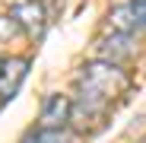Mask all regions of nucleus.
Returning <instances> with one entry per match:
<instances>
[{
  "label": "nucleus",
  "instance_id": "1",
  "mask_svg": "<svg viewBox=\"0 0 146 143\" xmlns=\"http://www.w3.org/2000/svg\"><path fill=\"white\" fill-rule=\"evenodd\" d=\"M76 86L83 95L80 105L86 108V114H102L111 105V99H117L130 89V76L114 61H89L80 67Z\"/></svg>",
  "mask_w": 146,
  "mask_h": 143
},
{
  "label": "nucleus",
  "instance_id": "2",
  "mask_svg": "<svg viewBox=\"0 0 146 143\" xmlns=\"http://www.w3.org/2000/svg\"><path fill=\"white\" fill-rule=\"evenodd\" d=\"M13 19H16V26L26 32L29 38H41L44 35V29H48V13H44V3L41 0H22V3H16L13 7V13H10Z\"/></svg>",
  "mask_w": 146,
  "mask_h": 143
},
{
  "label": "nucleus",
  "instance_id": "3",
  "mask_svg": "<svg viewBox=\"0 0 146 143\" xmlns=\"http://www.w3.org/2000/svg\"><path fill=\"white\" fill-rule=\"evenodd\" d=\"M26 76H29V57H7L0 64V102L16 99Z\"/></svg>",
  "mask_w": 146,
  "mask_h": 143
},
{
  "label": "nucleus",
  "instance_id": "4",
  "mask_svg": "<svg viewBox=\"0 0 146 143\" xmlns=\"http://www.w3.org/2000/svg\"><path fill=\"white\" fill-rule=\"evenodd\" d=\"M73 114V102L67 95H48L44 105H41V114H38V127H64Z\"/></svg>",
  "mask_w": 146,
  "mask_h": 143
},
{
  "label": "nucleus",
  "instance_id": "5",
  "mask_svg": "<svg viewBox=\"0 0 146 143\" xmlns=\"http://www.w3.org/2000/svg\"><path fill=\"white\" fill-rule=\"evenodd\" d=\"M133 51H137V48L130 45V35H127V32H114L111 38L102 41V54H105V61H114V64L133 57Z\"/></svg>",
  "mask_w": 146,
  "mask_h": 143
},
{
  "label": "nucleus",
  "instance_id": "6",
  "mask_svg": "<svg viewBox=\"0 0 146 143\" xmlns=\"http://www.w3.org/2000/svg\"><path fill=\"white\" fill-rule=\"evenodd\" d=\"M108 26L114 29V32H137V19H133V10H130V3H124V7H114L111 13H108Z\"/></svg>",
  "mask_w": 146,
  "mask_h": 143
},
{
  "label": "nucleus",
  "instance_id": "7",
  "mask_svg": "<svg viewBox=\"0 0 146 143\" xmlns=\"http://www.w3.org/2000/svg\"><path fill=\"white\" fill-rule=\"evenodd\" d=\"M22 143H70L64 127H38L35 134H29Z\"/></svg>",
  "mask_w": 146,
  "mask_h": 143
},
{
  "label": "nucleus",
  "instance_id": "8",
  "mask_svg": "<svg viewBox=\"0 0 146 143\" xmlns=\"http://www.w3.org/2000/svg\"><path fill=\"white\" fill-rule=\"evenodd\" d=\"M16 19L13 16H3V13H0V41H7V38H13L16 35Z\"/></svg>",
  "mask_w": 146,
  "mask_h": 143
},
{
  "label": "nucleus",
  "instance_id": "9",
  "mask_svg": "<svg viewBox=\"0 0 146 143\" xmlns=\"http://www.w3.org/2000/svg\"><path fill=\"white\" fill-rule=\"evenodd\" d=\"M130 10L137 19V29H146V0H130Z\"/></svg>",
  "mask_w": 146,
  "mask_h": 143
},
{
  "label": "nucleus",
  "instance_id": "10",
  "mask_svg": "<svg viewBox=\"0 0 146 143\" xmlns=\"http://www.w3.org/2000/svg\"><path fill=\"white\" fill-rule=\"evenodd\" d=\"M0 64H3V61H0Z\"/></svg>",
  "mask_w": 146,
  "mask_h": 143
}]
</instances>
